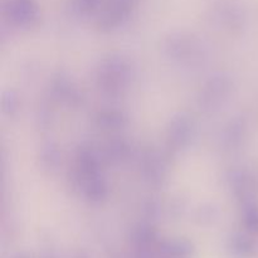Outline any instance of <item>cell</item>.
<instances>
[{"label":"cell","instance_id":"cell-1","mask_svg":"<svg viewBox=\"0 0 258 258\" xmlns=\"http://www.w3.org/2000/svg\"><path fill=\"white\" fill-rule=\"evenodd\" d=\"M133 77V66L121 54H110L101 60L97 70L98 86L110 93L120 92Z\"/></svg>","mask_w":258,"mask_h":258},{"label":"cell","instance_id":"cell-2","mask_svg":"<svg viewBox=\"0 0 258 258\" xmlns=\"http://www.w3.org/2000/svg\"><path fill=\"white\" fill-rule=\"evenodd\" d=\"M233 88V81L224 73H218L209 78L201 95V105L206 108H216L229 97Z\"/></svg>","mask_w":258,"mask_h":258},{"label":"cell","instance_id":"cell-3","mask_svg":"<svg viewBox=\"0 0 258 258\" xmlns=\"http://www.w3.org/2000/svg\"><path fill=\"white\" fill-rule=\"evenodd\" d=\"M194 121L188 113H176L168 126V141L173 149H184L194 136Z\"/></svg>","mask_w":258,"mask_h":258},{"label":"cell","instance_id":"cell-4","mask_svg":"<svg viewBox=\"0 0 258 258\" xmlns=\"http://www.w3.org/2000/svg\"><path fill=\"white\" fill-rule=\"evenodd\" d=\"M131 8L133 0H108L101 12L97 25L105 30L117 28L125 20H127Z\"/></svg>","mask_w":258,"mask_h":258},{"label":"cell","instance_id":"cell-5","mask_svg":"<svg viewBox=\"0 0 258 258\" xmlns=\"http://www.w3.org/2000/svg\"><path fill=\"white\" fill-rule=\"evenodd\" d=\"M38 7L34 0H8L5 15L17 27H30L38 19Z\"/></svg>","mask_w":258,"mask_h":258},{"label":"cell","instance_id":"cell-6","mask_svg":"<svg viewBox=\"0 0 258 258\" xmlns=\"http://www.w3.org/2000/svg\"><path fill=\"white\" fill-rule=\"evenodd\" d=\"M198 43L190 35L176 33L170 35L165 42V50L169 57L176 60H190L198 52Z\"/></svg>","mask_w":258,"mask_h":258},{"label":"cell","instance_id":"cell-7","mask_svg":"<svg viewBox=\"0 0 258 258\" xmlns=\"http://www.w3.org/2000/svg\"><path fill=\"white\" fill-rule=\"evenodd\" d=\"M100 173V156L91 148H82L76 156V183Z\"/></svg>","mask_w":258,"mask_h":258},{"label":"cell","instance_id":"cell-8","mask_svg":"<svg viewBox=\"0 0 258 258\" xmlns=\"http://www.w3.org/2000/svg\"><path fill=\"white\" fill-rule=\"evenodd\" d=\"M229 184L239 201L243 202V204L254 203V186L252 183V179L248 174L243 170H233L229 174Z\"/></svg>","mask_w":258,"mask_h":258},{"label":"cell","instance_id":"cell-9","mask_svg":"<svg viewBox=\"0 0 258 258\" xmlns=\"http://www.w3.org/2000/svg\"><path fill=\"white\" fill-rule=\"evenodd\" d=\"M52 93L57 100L62 102L68 103V105H78L81 101V93L70 80V77L64 75H58L52 82Z\"/></svg>","mask_w":258,"mask_h":258},{"label":"cell","instance_id":"cell-10","mask_svg":"<svg viewBox=\"0 0 258 258\" xmlns=\"http://www.w3.org/2000/svg\"><path fill=\"white\" fill-rule=\"evenodd\" d=\"M78 186L82 190L83 196L93 203L103 201L108 193L107 183L103 179V176H101L100 173L82 180Z\"/></svg>","mask_w":258,"mask_h":258},{"label":"cell","instance_id":"cell-11","mask_svg":"<svg viewBox=\"0 0 258 258\" xmlns=\"http://www.w3.org/2000/svg\"><path fill=\"white\" fill-rule=\"evenodd\" d=\"M96 123L98 127L103 128V130H121L127 123V118L123 115L121 111L116 110H108L102 111L96 117Z\"/></svg>","mask_w":258,"mask_h":258},{"label":"cell","instance_id":"cell-12","mask_svg":"<svg viewBox=\"0 0 258 258\" xmlns=\"http://www.w3.org/2000/svg\"><path fill=\"white\" fill-rule=\"evenodd\" d=\"M128 154H130V146L123 139H113L107 143L103 150V156L110 163H120L127 158Z\"/></svg>","mask_w":258,"mask_h":258},{"label":"cell","instance_id":"cell-13","mask_svg":"<svg viewBox=\"0 0 258 258\" xmlns=\"http://www.w3.org/2000/svg\"><path fill=\"white\" fill-rule=\"evenodd\" d=\"M143 169L146 178L153 181H160L164 178V173H165L164 161L156 154H149L146 156L143 164Z\"/></svg>","mask_w":258,"mask_h":258},{"label":"cell","instance_id":"cell-14","mask_svg":"<svg viewBox=\"0 0 258 258\" xmlns=\"http://www.w3.org/2000/svg\"><path fill=\"white\" fill-rule=\"evenodd\" d=\"M244 131H246V125L244 121L241 118H234L231 122L227 125L226 130H224V143L227 146H238L239 143L243 140Z\"/></svg>","mask_w":258,"mask_h":258},{"label":"cell","instance_id":"cell-15","mask_svg":"<svg viewBox=\"0 0 258 258\" xmlns=\"http://www.w3.org/2000/svg\"><path fill=\"white\" fill-rule=\"evenodd\" d=\"M160 249L166 257L170 258H186L190 256L191 251H193L191 244L186 241H181V239L165 242L161 244Z\"/></svg>","mask_w":258,"mask_h":258},{"label":"cell","instance_id":"cell-16","mask_svg":"<svg viewBox=\"0 0 258 258\" xmlns=\"http://www.w3.org/2000/svg\"><path fill=\"white\" fill-rule=\"evenodd\" d=\"M231 248L236 256L241 258L251 257L254 253V243L244 234H236L231 239Z\"/></svg>","mask_w":258,"mask_h":258},{"label":"cell","instance_id":"cell-17","mask_svg":"<svg viewBox=\"0 0 258 258\" xmlns=\"http://www.w3.org/2000/svg\"><path fill=\"white\" fill-rule=\"evenodd\" d=\"M39 158L44 168L54 169L60 161V151L54 143H47L40 149Z\"/></svg>","mask_w":258,"mask_h":258},{"label":"cell","instance_id":"cell-18","mask_svg":"<svg viewBox=\"0 0 258 258\" xmlns=\"http://www.w3.org/2000/svg\"><path fill=\"white\" fill-rule=\"evenodd\" d=\"M102 0H71V9L78 15H88L101 8Z\"/></svg>","mask_w":258,"mask_h":258},{"label":"cell","instance_id":"cell-19","mask_svg":"<svg viewBox=\"0 0 258 258\" xmlns=\"http://www.w3.org/2000/svg\"><path fill=\"white\" fill-rule=\"evenodd\" d=\"M244 226L251 233H258V206L256 203L244 206Z\"/></svg>","mask_w":258,"mask_h":258},{"label":"cell","instance_id":"cell-20","mask_svg":"<svg viewBox=\"0 0 258 258\" xmlns=\"http://www.w3.org/2000/svg\"><path fill=\"white\" fill-rule=\"evenodd\" d=\"M19 106V100L14 91L8 90L3 92L2 96V110L5 115H13L18 110Z\"/></svg>","mask_w":258,"mask_h":258}]
</instances>
